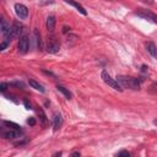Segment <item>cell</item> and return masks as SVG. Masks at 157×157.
Wrapping results in <instances>:
<instances>
[{
	"mask_svg": "<svg viewBox=\"0 0 157 157\" xmlns=\"http://www.w3.org/2000/svg\"><path fill=\"white\" fill-rule=\"evenodd\" d=\"M117 81L124 87V88H130V90H139L141 85V80L131 77V76H125V75H118Z\"/></svg>",
	"mask_w": 157,
	"mask_h": 157,
	"instance_id": "obj_1",
	"label": "cell"
},
{
	"mask_svg": "<svg viewBox=\"0 0 157 157\" xmlns=\"http://www.w3.org/2000/svg\"><path fill=\"white\" fill-rule=\"evenodd\" d=\"M101 77H102L103 81H104L108 86H110L112 88H114V90H117V91H123V86L117 81V78H113V77L108 74L107 70H103V71L101 72Z\"/></svg>",
	"mask_w": 157,
	"mask_h": 157,
	"instance_id": "obj_2",
	"label": "cell"
},
{
	"mask_svg": "<svg viewBox=\"0 0 157 157\" xmlns=\"http://www.w3.org/2000/svg\"><path fill=\"white\" fill-rule=\"evenodd\" d=\"M0 29H1V34L4 37L2 40H6V42L10 43L11 39H12V36H11V26L6 22L5 18H1V21H0Z\"/></svg>",
	"mask_w": 157,
	"mask_h": 157,
	"instance_id": "obj_3",
	"label": "cell"
},
{
	"mask_svg": "<svg viewBox=\"0 0 157 157\" xmlns=\"http://www.w3.org/2000/svg\"><path fill=\"white\" fill-rule=\"evenodd\" d=\"M1 135L5 139L9 140H13V139H18L21 135V130L18 129H11V128H6V126H1Z\"/></svg>",
	"mask_w": 157,
	"mask_h": 157,
	"instance_id": "obj_4",
	"label": "cell"
},
{
	"mask_svg": "<svg viewBox=\"0 0 157 157\" xmlns=\"http://www.w3.org/2000/svg\"><path fill=\"white\" fill-rule=\"evenodd\" d=\"M59 49H60V44H59L56 37L50 36L48 38V43H47V52L50 53V54H55V53L59 52Z\"/></svg>",
	"mask_w": 157,
	"mask_h": 157,
	"instance_id": "obj_5",
	"label": "cell"
},
{
	"mask_svg": "<svg viewBox=\"0 0 157 157\" xmlns=\"http://www.w3.org/2000/svg\"><path fill=\"white\" fill-rule=\"evenodd\" d=\"M29 38L28 36H22L18 39V44H17V50L20 54H26L29 50Z\"/></svg>",
	"mask_w": 157,
	"mask_h": 157,
	"instance_id": "obj_6",
	"label": "cell"
},
{
	"mask_svg": "<svg viewBox=\"0 0 157 157\" xmlns=\"http://www.w3.org/2000/svg\"><path fill=\"white\" fill-rule=\"evenodd\" d=\"M13 9H15V12H16L17 17H20L21 20L27 18V16H28V9H27V6H25L23 4H18L17 2V4H15Z\"/></svg>",
	"mask_w": 157,
	"mask_h": 157,
	"instance_id": "obj_7",
	"label": "cell"
},
{
	"mask_svg": "<svg viewBox=\"0 0 157 157\" xmlns=\"http://www.w3.org/2000/svg\"><path fill=\"white\" fill-rule=\"evenodd\" d=\"M22 31H23V25L21 22H18V21H13V23L11 26V36H12V38L18 37L22 33Z\"/></svg>",
	"mask_w": 157,
	"mask_h": 157,
	"instance_id": "obj_8",
	"label": "cell"
},
{
	"mask_svg": "<svg viewBox=\"0 0 157 157\" xmlns=\"http://www.w3.org/2000/svg\"><path fill=\"white\" fill-rule=\"evenodd\" d=\"M136 13H137V16L144 17L145 20H150V21H152L153 23H157V15L153 13V12H151V11L141 10V11H139V12H136Z\"/></svg>",
	"mask_w": 157,
	"mask_h": 157,
	"instance_id": "obj_9",
	"label": "cell"
},
{
	"mask_svg": "<svg viewBox=\"0 0 157 157\" xmlns=\"http://www.w3.org/2000/svg\"><path fill=\"white\" fill-rule=\"evenodd\" d=\"M61 125H63V117L60 113H55L53 115V129L56 131L61 128Z\"/></svg>",
	"mask_w": 157,
	"mask_h": 157,
	"instance_id": "obj_10",
	"label": "cell"
},
{
	"mask_svg": "<svg viewBox=\"0 0 157 157\" xmlns=\"http://www.w3.org/2000/svg\"><path fill=\"white\" fill-rule=\"evenodd\" d=\"M32 39H33V43H34V48L37 50H40V48H42V40H40V34L38 32V29H34L33 31Z\"/></svg>",
	"mask_w": 157,
	"mask_h": 157,
	"instance_id": "obj_11",
	"label": "cell"
},
{
	"mask_svg": "<svg viewBox=\"0 0 157 157\" xmlns=\"http://www.w3.org/2000/svg\"><path fill=\"white\" fill-rule=\"evenodd\" d=\"M65 2H66V4H69V5H71V6H74V7H75L80 13H82V15H85V16L87 15V11L85 10V7H83L81 4L76 2L75 0H65Z\"/></svg>",
	"mask_w": 157,
	"mask_h": 157,
	"instance_id": "obj_12",
	"label": "cell"
},
{
	"mask_svg": "<svg viewBox=\"0 0 157 157\" xmlns=\"http://www.w3.org/2000/svg\"><path fill=\"white\" fill-rule=\"evenodd\" d=\"M45 26H47V29L49 32H53L54 28H55V16L54 15H49L47 17V21H45Z\"/></svg>",
	"mask_w": 157,
	"mask_h": 157,
	"instance_id": "obj_13",
	"label": "cell"
},
{
	"mask_svg": "<svg viewBox=\"0 0 157 157\" xmlns=\"http://www.w3.org/2000/svg\"><path fill=\"white\" fill-rule=\"evenodd\" d=\"M146 49L157 60V45L155 43H152V42H148V43H146Z\"/></svg>",
	"mask_w": 157,
	"mask_h": 157,
	"instance_id": "obj_14",
	"label": "cell"
},
{
	"mask_svg": "<svg viewBox=\"0 0 157 157\" xmlns=\"http://www.w3.org/2000/svg\"><path fill=\"white\" fill-rule=\"evenodd\" d=\"M28 83H29V86L32 87V88H34V90H37V91H39V92H45V88L39 83V82H37V81H34V80H32V78H29V81H28Z\"/></svg>",
	"mask_w": 157,
	"mask_h": 157,
	"instance_id": "obj_15",
	"label": "cell"
},
{
	"mask_svg": "<svg viewBox=\"0 0 157 157\" xmlns=\"http://www.w3.org/2000/svg\"><path fill=\"white\" fill-rule=\"evenodd\" d=\"M38 114H39V121H40V125H42V126H45L47 123H48V120H47V115L44 114V110H43L42 108H39V109H38Z\"/></svg>",
	"mask_w": 157,
	"mask_h": 157,
	"instance_id": "obj_16",
	"label": "cell"
},
{
	"mask_svg": "<svg viewBox=\"0 0 157 157\" xmlns=\"http://www.w3.org/2000/svg\"><path fill=\"white\" fill-rule=\"evenodd\" d=\"M56 88H58V91H59V92H61V93H63V94H64V96H65L67 99H70V98L72 97L71 92H70L67 88H65L64 86H56Z\"/></svg>",
	"mask_w": 157,
	"mask_h": 157,
	"instance_id": "obj_17",
	"label": "cell"
},
{
	"mask_svg": "<svg viewBox=\"0 0 157 157\" xmlns=\"http://www.w3.org/2000/svg\"><path fill=\"white\" fill-rule=\"evenodd\" d=\"M2 126H6V128H11V129H18L21 130L20 125H17L16 123H12V121H7V120H2Z\"/></svg>",
	"mask_w": 157,
	"mask_h": 157,
	"instance_id": "obj_18",
	"label": "cell"
},
{
	"mask_svg": "<svg viewBox=\"0 0 157 157\" xmlns=\"http://www.w3.org/2000/svg\"><path fill=\"white\" fill-rule=\"evenodd\" d=\"M9 44H10L9 42H6V40H2V42L0 43V50H5V49H6V47H7Z\"/></svg>",
	"mask_w": 157,
	"mask_h": 157,
	"instance_id": "obj_19",
	"label": "cell"
},
{
	"mask_svg": "<svg viewBox=\"0 0 157 157\" xmlns=\"http://www.w3.org/2000/svg\"><path fill=\"white\" fill-rule=\"evenodd\" d=\"M7 87H9V83H6V82H2V83L0 85V91H1V92H5V91L7 90Z\"/></svg>",
	"mask_w": 157,
	"mask_h": 157,
	"instance_id": "obj_20",
	"label": "cell"
},
{
	"mask_svg": "<svg viewBox=\"0 0 157 157\" xmlns=\"http://www.w3.org/2000/svg\"><path fill=\"white\" fill-rule=\"evenodd\" d=\"M117 156H126V157H129L130 156V152H128V151H120V152L117 153Z\"/></svg>",
	"mask_w": 157,
	"mask_h": 157,
	"instance_id": "obj_21",
	"label": "cell"
},
{
	"mask_svg": "<svg viewBox=\"0 0 157 157\" xmlns=\"http://www.w3.org/2000/svg\"><path fill=\"white\" fill-rule=\"evenodd\" d=\"M27 121H28V124H29L31 126L36 125V118H33V117H31V118H29V119H28Z\"/></svg>",
	"mask_w": 157,
	"mask_h": 157,
	"instance_id": "obj_22",
	"label": "cell"
},
{
	"mask_svg": "<svg viewBox=\"0 0 157 157\" xmlns=\"http://www.w3.org/2000/svg\"><path fill=\"white\" fill-rule=\"evenodd\" d=\"M23 104H25L26 109H32V105H31V103H29L27 99H25V101H23Z\"/></svg>",
	"mask_w": 157,
	"mask_h": 157,
	"instance_id": "obj_23",
	"label": "cell"
},
{
	"mask_svg": "<svg viewBox=\"0 0 157 157\" xmlns=\"http://www.w3.org/2000/svg\"><path fill=\"white\" fill-rule=\"evenodd\" d=\"M151 90L155 91V92H157V82H155V83L151 85Z\"/></svg>",
	"mask_w": 157,
	"mask_h": 157,
	"instance_id": "obj_24",
	"label": "cell"
},
{
	"mask_svg": "<svg viewBox=\"0 0 157 157\" xmlns=\"http://www.w3.org/2000/svg\"><path fill=\"white\" fill-rule=\"evenodd\" d=\"M147 69H148V67H147L146 65H142V66H141V72H144V74L147 72Z\"/></svg>",
	"mask_w": 157,
	"mask_h": 157,
	"instance_id": "obj_25",
	"label": "cell"
},
{
	"mask_svg": "<svg viewBox=\"0 0 157 157\" xmlns=\"http://www.w3.org/2000/svg\"><path fill=\"white\" fill-rule=\"evenodd\" d=\"M40 2H42V4H48V2H49V4H53L54 1H53V0H42Z\"/></svg>",
	"mask_w": 157,
	"mask_h": 157,
	"instance_id": "obj_26",
	"label": "cell"
},
{
	"mask_svg": "<svg viewBox=\"0 0 157 157\" xmlns=\"http://www.w3.org/2000/svg\"><path fill=\"white\" fill-rule=\"evenodd\" d=\"M145 2H147V4H152L153 2V0H144Z\"/></svg>",
	"mask_w": 157,
	"mask_h": 157,
	"instance_id": "obj_27",
	"label": "cell"
},
{
	"mask_svg": "<svg viewBox=\"0 0 157 157\" xmlns=\"http://www.w3.org/2000/svg\"><path fill=\"white\" fill-rule=\"evenodd\" d=\"M72 156H80V152H74Z\"/></svg>",
	"mask_w": 157,
	"mask_h": 157,
	"instance_id": "obj_28",
	"label": "cell"
},
{
	"mask_svg": "<svg viewBox=\"0 0 157 157\" xmlns=\"http://www.w3.org/2000/svg\"><path fill=\"white\" fill-rule=\"evenodd\" d=\"M153 124H155V125L157 126V119H155V120H153Z\"/></svg>",
	"mask_w": 157,
	"mask_h": 157,
	"instance_id": "obj_29",
	"label": "cell"
}]
</instances>
